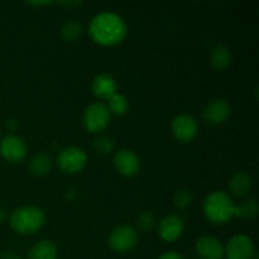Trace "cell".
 <instances>
[{
	"label": "cell",
	"instance_id": "obj_14",
	"mask_svg": "<svg viewBox=\"0 0 259 259\" xmlns=\"http://www.w3.org/2000/svg\"><path fill=\"white\" fill-rule=\"evenodd\" d=\"M91 90L95 96L100 99H110L114 94H116L118 90V85L116 81L111 77L108 73H101V75L96 76L91 85Z\"/></svg>",
	"mask_w": 259,
	"mask_h": 259
},
{
	"label": "cell",
	"instance_id": "obj_2",
	"mask_svg": "<svg viewBox=\"0 0 259 259\" xmlns=\"http://www.w3.org/2000/svg\"><path fill=\"white\" fill-rule=\"evenodd\" d=\"M232 197L223 191H214L204 201V214L210 223L217 225L225 224L234 217Z\"/></svg>",
	"mask_w": 259,
	"mask_h": 259
},
{
	"label": "cell",
	"instance_id": "obj_18",
	"mask_svg": "<svg viewBox=\"0 0 259 259\" xmlns=\"http://www.w3.org/2000/svg\"><path fill=\"white\" fill-rule=\"evenodd\" d=\"M52 161L46 153H37L29 162V169L34 176H45L51 171Z\"/></svg>",
	"mask_w": 259,
	"mask_h": 259
},
{
	"label": "cell",
	"instance_id": "obj_24",
	"mask_svg": "<svg viewBox=\"0 0 259 259\" xmlns=\"http://www.w3.org/2000/svg\"><path fill=\"white\" fill-rule=\"evenodd\" d=\"M138 225L144 232H149L156 225V218H154V215L151 211L142 212L138 218Z\"/></svg>",
	"mask_w": 259,
	"mask_h": 259
},
{
	"label": "cell",
	"instance_id": "obj_8",
	"mask_svg": "<svg viewBox=\"0 0 259 259\" xmlns=\"http://www.w3.org/2000/svg\"><path fill=\"white\" fill-rule=\"evenodd\" d=\"M224 248L228 259H252L255 254L253 240L247 235H235Z\"/></svg>",
	"mask_w": 259,
	"mask_h": 259
},
{
	"label": "cell",
	"instance_id": "obj_19",
	"mask_svg": "<svg viewBox=\"0 0 259 259\" xmlns=\"http://www.w3.org/2000/svg\"><path fill=\"white\" fill-rule=\"evenodd\" d=\"M258 215V202L254 199L247 200L240 205L234 206V217L242 219H253Z\"/></svg>",
	"mask_w": 259,
	"mask_h": 259
},
{
	"label": "cell",
	"instance_id": "obj_17",
	"mask_svg": "<svg viewBox=\"0 0 259 259\" xmlns=\"http://www.w3.org/2000/svg\"><path fill=\"white\" fill-rule=\"evenodd\" d=\"M233 56L232 52L225 46H217L212 48L211 55H210V62L217 70L223 71L232 65Z\"/></svg>",
	"mask_w": 259,
	"mask_h": 259
},
{
	"label": "cell",
	"instance_id": "obj_26",
	"mask_svg": "<svg viewBox=\"0 0 259 259\" xmlns=\"http://www.w3.org/2000/svg\"><path fill=\"white\" fill-rule=\"evenodd\" d=\"M0 259H20V257L13 252H5L0 255Z\"/></svg>",
	"mask_w": 259,
	"mask_h": 259
},
{
	"label": "cell",
	"instance_id": "obj_9",
	"mask_svg": "<svg viewBox=\"0 0 259 259\" xmlns=\"http://www.w3.org/2000/svg\"><path fill=\"white\" fill-rule=\"evenodd\" d=\"M114 166L116 171L125 177H133L141 169L139 157L131 149H121L114 156Z\"/></svg>",
	"mask_w": 259,
	"mask_h": 259
},
{
	"label": "cell",
	"instance_id": "obj_29",
	"mask_svg": "<svg viewBox=\"0 0 259 259\" xmlns=\"http://www.w3.org/2000/svg\"><path fill=\"white\" fill-rule=\"evenodd\" d=\"M4 219H5V212L3 211L2 209H0V225L3 224V222H4Z\"/></svg>",
	"mask_w": 259,
	"mask_h": 259
},
{
	"label": "cell",
	"instance_id": "obj_1",
	"mask_svg": "<svg viewBox=\"0 0 259 259\" xmlns=\"http://www.w3.org/2000/svg\"><path fill=\"white\" fill-rule=\"evenodd\" d=\"M126 24L121 17L111 12H101L93 18L89 33L93 40L101 46H115L125 38Z\"/></svg>",
	"mask_w": 259,
	"mask_h": 259
},
{
	"label": "cell",
	"instance_id": "obj_5",
	"mask_svg": "<svg viewBox=\"0 0 259 259\" xmlns=\"http://www.w3.org/2000/svg\"><path fill=\"white\" fill-rule=\"evenodd\" d=\"M138 233L131 225H119L109 235V245L118 253L129 252L138 243Z\"/></svg>",
	"mask_w": 259,
	"mask_h": 259
},
{
	"label": "cell",
	"instance_id": "obj_21",
	"mask_svg": "<svg viewBox=\"0 0 259 259\" xmlns=\"http://www.w3.org/2000/svg\"><path fill=\"white\" fill-rule=\"evenodd\" d=\"M109 111L115 115H124V114L128 111L129 108V103H128V99L125 98L124 95L121 94H114L110 99H109Z\"/></svg>",
	"mask_w": 259,
	"mask_h": 259
},
{
	"label": "cell",
	"instance_id": "obj_11",
	"mask_svg": "<svg viewBox=\"0 0 259 259\" xmlns=\"http://www.w3.org/2000/svg\"><path fill=\"white\" fill-rule=\"evenodd\" d=\"M197 255L201 259H223L225 255V248L218 238L205 235L196 242L195 245Z\"/></svg>",
	"mask_w": 259,
	"mask_h": 259
},
{
	"label": "cell",
	"instance_id": "obj_7",
	"mask_svg": "<svg viewBox=\"0 0 259 259\" xmlns=\"http://www.w3.org/2000/svg\"><path fill=\"white\" fill-rule=\"evenodd\" d=\"M0 154L5 161L19 163L27 156V146L22 138L14 134H9L0 142Z\"/></svg>",
	"mask_w": 259,
	"mask_h": 259
},
{
	"label": "cell",
	"instance_id": "obj_23",
	"mask_svg": "<svg viewBox=\"0 0 259 259\" xmlns=\"http://www.w3.org/2000/svg\"><path fill=\"white\" fill-rule=\"evenodd\" d=\"M94 149L100 154H109L114 151V141L110 137H99L94 141Z\"/></svg>",
	"mask_w": 259,
	"mask_h": 259
},
{
	"label": "cell",
	"instance_id": "obj_4",
	"mask_svg": "<svg viewBox=\"0 0 259 259\" xmlns=\"http://www.w3.org/2000/svg\"><path fill=\"white\" fill-rule=\"evenodd\" d=\"M110 121V111L108 105L103 103H94L86 108L83 113V125L90 133L104 131Z\"/></svg>",
	"mask_w": 259,
	"mask_h": 259
},
{
	"label": "cell",
	"instance_id": "obj_6",
	"mask_svg": "<svg viewBox=\"0 0 259 259\" xmlns=\"http://www.w3.org/2000/svg\"><path fill=\"white\" fill-rule=\"evenodd\" d=\"M88 162V156L85 152L77 147H68V148L62 149L57 157V164L61 171L66 174H77Z\"/></svg>",
	"mask_w": 259,
	"mask_h": 259
},
{
	"label": "cell",
	"instance_id": "obj_12",
	"mask_svg": "<svg viewBox=\"0 0 259 259\" xmlns=\"http://www.w3.org/2000/svg\"><path fill=\"white\" fill-rule=\"evenodd\" d=\"M230 114H232V108H230L229 103L223 99H217L212 100L205 106L202 115H204L205 120L209 121L210 124H223L229 119Z\"/></svg>",
	"mask_w": 259,
	"mask_h": 259
},
{
	"label": "cell",
	"instance_id": "obj_16",
	"mask_svg": "<svg viewBox=\"0 0 259 259\" xmlns=\"http://www.w3.org/2000/svg\"><path fill=\"white\" fill-rule=\"evenodd\" d=\"M57 247L51 240H40L28 252L27 259H56Z\"/></svg>",
	"mask_w": 259,
	"mask_h": 259
},
{
	"label": "cell",
	"instance_id": "obj_3",
	"mask_svg": "<svg viewBox=\"0 0 259 259\" xmlns=\"http://www.w3.org/2000/svg\"><path fill=\"white\" fill-rule=\"evenodd\" d=\"M45 220L46 215L42 209L37 206H23L12 212L9 224L14 232L22 235H30L43 227Z\"/></svg>",
	"mask_w": 259,
	"mask_h": 259
},
{
	"label": "cell",
	"instance_id": "obj_27",
	"mask_svg": "<svg viewBox=\"0 0 259 259\" xmlns=\"http://www.w3.org/2000/svg\"><path fill=\"white\" fill-rule=\"evenodd\" d=\"M28 4L34 5V7H42V5H50L51 2H30Z\"/></svg>",
	"mask_w": 259,
	"mask_h": 259
},
{
	"label": "cell",
	"instance_id": "obj_20",
	"mask_svg": "<svg viewBox=\"0 0 259 259\" xmlns=\"http://www.w3.org/2000/svg\"><path fill=\"white\" fill-rule=\"evenodd\" d=\"M61 37L67 42H75L80 39L83 33V27L78 22H67L63 24V27L60 30Z\"/></svg>",
	"mask_w": 259,
	"mask_h": 259
},
{
	"label": "cell",
	"instance_id": "obj_10",
	"mask_svg": "<svg viewBox=\"0 0 259 259\" xmlns=\"http://www.w3.org/2000/svg\"><path fill=\"white\" fill-rule=\"evenodd\" d=\"M172 134L182 143L191 142L197 134V123L191 115L182 114L172 121Z\"/></svg>",
	"mask_w": 259,
	"mask_h": 259
},
{
	"label": "cell",
	"instance_id": "obj_13",
	"mask_svg": "<svg viewBox=\"0 0 259 259\" xmlns=\"http://www.w3.org/2000/svg\"><path fill=\"white\" fill-rule=\"evenodd\" d=\"M184 222L181 218L176 214L167 215L161 220L158 227L159 237L164 242H175L179 239L184 233Z\"/></svg>",
	"mask_w": 259,
	"mask_h": 259
},
{
	"label": "cell",
	"instance_id": "obj_25",
	"mask_svg": "<svg viewBox=\"0 0 259 259\" xmlns=\"http://www.w3.org/2000/svg\"><path fill=\"white\" fill-rule=\"evenodd\" d=\"M158 259H184V258H182L181 254H179V253L176 252H167L164 253V254H162Z\"/></svg>",
	"mask_w": 259,
	"mask_h": 259
},
{
	"label": "cell",
	"instance_id": "obj_22",
	"mask_svg": "<svg viewBox=\"0 0 259 259\" xmlns=\"http://www.w3.org/2000/svg\"><path fill=\"white\" fill-rule=\"evenodd\" d=\"M192 200H194V197H192V194L189 190H180L175 194L174 205L176 209L185 210L191 206Z\"/></svg>",
	"mask_w": 259,
	"mask_h": 259
},
{
	"label": "cell",
	"instance_id": "obj_15",
	"mask_svg": "<svg viewBox=\"0 0 259 259\" xmlns=\"http://www.w3.org/2000/svg\"><path fill=\"white\" fill-rule=\"evenodd\" d=\"M253 181L252 177L245 172H238L230 179L229 190L237 197H244L252 190Z\"/></svg>",
	"mask_w": 259,
	"mask_h": 259
},
{
	"label": "cell",
	"instance_id": "obj_28",
	"mask_svg": "<svg viewBox=\"0 0 259 259\" xmlns=\"http://www.w3.org/2000/svg\"><path fill=\"white\" fill-rule=\"evenodd\" d=\"M61 4L67 5V7H78V5H81V2H63Z\"/></svg>",
	"mask_w": 259,
	"mask_h": 259
}]
</instances>
